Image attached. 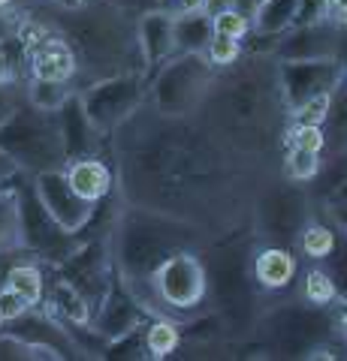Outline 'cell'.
<instances>
[{
  "instance_id": "20",
  "label": "cell",
  "mask_w": 347,
  "mask_h": 361,
  "mask_svg": "<svg viewBox=\"0 0 347 361\" xmlns=\"http://www.w3.org/2000/svg\"><path fill=\"white\" fill-rule=\"evenodd\" d=\"M4 250H25L18 226V199L13 184L0 187V253Z\"/></svg>"
},
{
  "instance_id": "5",
  "label": "cell",
  "mask_w": 347,
  "mask_h": 361,
  "mask_svg": "<svg viewBox=\"0 0 347 361\" xmlns=\"http://www.w3.org/2000/svg\"><path fill=\"white\" fill-rule=\"evenodd\" d=\"M151 286L170 310H194L206 298V271L196 256L175 250L151 271Z\"/></svg>"
},
{
  "instance_id": "13",
  "label": "cell",
  "mask_w": 347,
  "mask_h": 361,
  "mask_svg": "<svg viewBox=\"0 0 347 361\" xmlns=\"http://www.w3.org/2000/svg\"><path fill=\"white\" fill-rule=\"evenodd\" d=\"M66 180L76 187V193L85 196L88 202H100L109 196L112 190V172L100 157H79V160H66L64 163Z\"/></svg>"
},
{
  "instance_id": "37",
  "label": "cell",
  "mask_w": 347,
  "mask_h": 361,
  "mask_svg": "<svg viewBox=\"0 0 347 361\" xmlns=\"http://www.w3.org/2000/svg\"><path fill=\"white\" fill-rule=\"evenodd\" d=\"M21 253H25V250H4V253H0V289L6 286V280H9V271H13V265L25 259Z\"/></svg>"
},
{
  "instance_id": "34",
  "label": "cell",
  "mask_w": 347,
  "mask_h": 361,
  "mask_svg": "<svg viewBox=\"0 0 347 361\" xmlns=\"http://www.w3.org/2000/svg\"><path fill=\"white\" fill-rule=\"evenodd\" d=\"M18 97H16V90L9 87V85H0V127L13 118V111L18 109Z\"/></svg>"
},
{
  "instance_id": "31",
  "label": "cell",
  "mask_w": 347,
  "mask_h": 361,
  "mask_svg": "<svg viewBox=\"0 0 347 361\" xmlns=\"http://www.w3.org/2000/svg\"><path fill=\"white\" fill-rule=\"evenodd\" d=\"M335 295V286H332V277L323 274V271H311L308 280H305V298L311 304H329Z\"/></svg>"
},
{
  "instance_id": "3",
  "label": "cell",
  "mask_w": 347,
  "mask_h": 361,
  "mask_svg": "<svg viewBox=\"0 0 347 361\" xmlns=\"http://www.w3.org/2000/svg\"><path fill=\"white\" fill-rule=\"evenodd\" d=\"M211 63L206 54H172L151 75V97L163 115H184L203 97Z\"/></svg>"
},
{
  "instance_id": "43",
  "label": "cell",
  "mask_w": 347,
  "mask_h": 361,
  "mask_svg": "<svg viewBox=\"0 0 347 361\" xmlns=\"http://www.w3.org/2000/svg\"><path fill=\"white\" fill-rule=\"evenodd\" d=\"M0 325H4V316H0Z\"/></svg>"
},
{
  "instance_id": "10",
  "label": "cell",
  "mask_w": 347,
  "mask_h": 361,
  "mask_svg": "<svg viewBox=\"0 0 347 361\" xmlns=\"http://www.w3.org/2000/svg\"><path fill=\"white\" fill-rule=\"evenodd\" d=\"M58 118V133H61V145H64V157L66 160H79V157H97L100 139L91 118L85 115L79 94H73L66 103L54 111Z\"/></svg>"
},
{
  "instance_id": "36",
  "label": "cell",
  "mask_w": 347,
  "mask_h": 361,
  "mask_svg": "<svg viewBox=\"0 0 347 361\" xmlns=\"http://www.w3.org/2000/svg\"><path fill=\"white\" fill-rule=\"evenodd\" d=\"M16 78V61L9 51V42L0 39V85H9Z\"/></svg>"
},
{
  "instance_id": "21",
  "label": "cell",
  "mask_w": 347,
  "mask_h": 361,
  "mask_svg": "<svg viewBox=\"0 0 347 361\" xmlns=\"http://www.w3.org/2000/svg\"><path fill=\"white\" fill-rule=\"evenodd\" d=\"M6 286L13 289L16 295L25 298L30 307H37V304L42 301V295H46V277H42V271L33 265V262H25V259L13 265Z\"/></svg>"
},
{
  "instance_id": "2",
  "label": "cell",
  "mask_w": 347,
  "mask_h": 361,
  "mask_svg": "<svg viewBox=\"0 0 347 361\" xmlns=\"http://www.w3.org/2000/svg\"><path fill=\"white\" fill-rule=\"evenodd\" d=\"M13 187L18 199V226H21V247H25V253L49 259V262H64L79 247V235L66 232L46 211L37 190H33V180L13 184Z\"/></svg>"
},
{
  "instance_id": "16",
  "label": "cell",
  "mask_w": 347,
  "mask_h": 361,
  "mask_svg": "<svg viewBox=\"0 0 347 361\" xmlns=\"http://www.w3.org/2000/svg\"><path fill=\"white\" fill-rule=\"evenodd\" d=\"M299 0H257L251 13V33L263 37H281L284 30L293 27Z\"/></svg>"
},
{
  "instance_id": "22",
  "label": "cell",
  "mask_w": 347,
  "mask_h": 361,
  "mask_svg": "<svg viewBox=\"0 0 347 361\" xmlns=\"http://www.w3.org/2000/svg\"><path fill=\"white\" fill-rule=\"evenodd\" d=\"M178 341H182V334H178L172 322H166V319L151 322L148 329H145V355H151V358L172 355L178 349Z\"/></svg>"
},
{
  "instance_id": "6",
  "label": "cell",
  "mask_w": 347,
  "mask_h": 361,
  "mask_svg": "<svg viewBox=\"0 0 347 361\" xmlns=\"http://www.w3.org/2000/svg\"><path fill=\"white\" fill-rule=\"evenodd\" d=\"M33 190H37L40 202L46 205V211L58 220L66 232L79 235L88 223H91L97 202H88L85 196L76 193V187L66 180L64 169H49V172L30 175Z\"/></svg>"
},
{
  "instance_id": "1",
  "label": "cell",
  "mask_w": 347,
  "mask_h": 361,
  "mask_svg": "<svg viewBox=\"0 0 347 361\" xmlns=\"http://www.w3.org/2000/svg\"><path fill=\"white\" fill-rule=\"evenodd\" d=\"M0 148L13 157L21 172L28 175L64 169L66 163L54 111H40L30 103L18 106L13 118L0 127Z\"/></svg>"
},
{
  "instance_id": "17",
  "label": "cell",
  "mask_w": 347,
  "mask_h": 361,
  "mask_svg": "<svg viewBox=\"0 0 347 361\" xmlns=\"http://www.w3.org/2000/svg\"><path fill=\"white\" fill-rule=\"evenodd\" d=\"M49 310L54 319H66V322H91L94 319V307L79 289H76L70 280L58 277L52 283L49 292Z\"/></svg>"
},
{
  "instance_id": "29",
  "label": "cell",
  "mask_w": 347,
  "mask_h": 361,
  "mask_svg": "<svg viewBox=\"0 0 347 361\" xmlns=\"http://www.w3.org/2000/svg\"><path fill=\"white\" fill-rule=\"evenodd\" d=\"M290 145L320 154L323 145H327V135H323L320 123H293V130H290Z\"/></svg>"
},
{
  "instance_id": "19",
  "label": "cell",
  "mask_w": 347,
  "mask_h": 361,
  "mask_svg": "<svg viewBox=\"0 0 347 361\" xmlns=\"http://www.w3.org/2000/svg\"><path fill=\"white\" fill-rule=\"evenodd\" d=\"M73 94L76 90L70 87V82H64V78L33 75L30 85H28V103L33 109H40V111H58Z\"/></svg>"
},
{
  "instance_id": "23",
  "label": "cell",
  "mask_w": 347,
  "mask_h": 361,
  "mask_svg": "<svg viewBox=\"0 0 347 361\" xmlns=\"http://www.w3.org/2000/svg\"><path fill=\"white\" fill-rule=\"evenodd\" d=\"M211 27H215V33H227L233 39H245L251 33V13H245L239 6L220 9V13L211 16Z\"/></svg>"
},
{
  "instance_id": "35",
  "label": "cell",
  "mask_w": 347,
  "mask_h": 361,
  "mask_svg": "<svg viewBox=\"0 0 347 361\" xmlns=\"http://www.w3.org/2000/svg\"><path fill=\"white\" fill-rule=\"evenodd\" d=\"M25 172L18 169V163L9 157L4 148H0V187H6V184H13L16 178H21Z\"/></svg>"
},
{
  "instance_id": "39",
  "label": "cell",
  "mask_w": 347,
  "mask_h": 361,
  "mask_svg": "<svg viewBox=\"0 0 347 361\" xmlns=\"http://www.w3.org/2000/svg\"><path fill=\"white\" fill-rule=\"evenodd\" d=\"M230 6H239V0H203V9L208 16L220 13V9H230Z\"/></svg>"
},
{
  "instance_id": "26",
  "label": "cell",
  "mask_w": 347,
  "mask_h": 361,
  "mask_svg": "<svg viewBox=\"0 0 347 361\" xmlns=\"http://www.w3.org/2000/svg\"><path fill=\"white\" fill-rule=\"evenodd\" d=\"M302 250H305V256L311 259H327L332 250H335V235L329 226H308L305 235H302Z\"/></svg>"
},
{
  "instance_id": "11",
  "label": "cell",
  "mask_w": 347,
  "mask_h": 361,
  "mask_svg": "<svg viewBox=\"0 0 347 361\" xmlns=\"http://www.w3.org/2000/svg\"><path fill=\"white\" fill-rule=\"evenodd\" d=\"M142 304L133 298L130 289H121V286H109L106 295L100 298L97 304V313L91 325L109 341H115V337L127 334L130 329H136V325H142Z\"/></svg>"
},
{
  "instance_id": "28",
  "label": "cell",
  "mask_w": 347,
  "mask_h": 361,
  "mask_svg": "<svg viewBox=\"0 0 347 361\" xmlns=\"http://www.w3.org/2000/svg\"><path fill=\"white\" fill-rule=\"evenodd\" d=\"M332 111V94H320V97H311L305 99L302 106L293 109V123H320L329 118Z\"/></svg>"
},
{
  "instance_id": "40",
  "label": "cell",
  "mask_w": 347,
  "mask_h": 361,
  "mask_svg": "<svg viewBox=\"0 0 347 361\" xmlns=\"http://www.w3.org/2000/svg\"><path fill=\"white\" fill-rule=\"evenodd\" d=\"M203 9V0H172V13H194Z\"/></svg>"
},
{
  "instance_id": "4",
  "label": "cell",
  "mask_w": 347,
  "mask_h": 361,
  "mask_svg": "<svg viewBox=\"0 0 347 361\" xmlns=\"http://www.w3.org/2000/svg\"><path fill=\"white\" fill-rule=\"evenodd\" d=\"M79 99H82L85 115L97 127V133L106 135L115 127H121L139 109V103L145 99V78L133 73L106 75L88 90H82Z\"/></svg>"
},
{
  "instance_id": "9",
  "label": "cell",
  "mask_w": 347,
  "mask_h": 361,
  "mask_svg": "<svg viewBox=\"0 0 347 361\" xmlns=\"http://www.w3.org/2000/svg\"><path fill=\"white\" fill-rule=\"evenodd\" d=\"M339 49V33L332 21L305 27H290L275 42V51L281 61H317V58H335Z\"/></svg>"
},
{
  "instance_id": "14",
  "label": "cell",
  "mask_w": 347,
  "mask_h": 361,
  "mask_svg": "<svg viewBox=\"0 0 347 361\" xmlns=\"http://www.w3.org/2000/svg\"><path fill=\"white\" fill-rule=\"evenodd\" d=\"M76 51L66 39H42L30 54V73L42 78H64L70 82L76 75Z\"/></svg>"
},
{
  "instance_id": "8",
  "label": "cell",
  "mask_w": 347,
  "mask_h": 361,
  "mask_svg": "<svg viewBox=\"0 0 347 361\" xmlns=\"http://www.w3.org/2000/svg\"><path fill=\"white\" fill-rule=\"evenodd\" d=\"M0 334H9L16 341L28 343L30 349H40L46 358H76L79 349L73 346L70 334L64 331V325L54 316L37 313V307H28L25 313L13 316L0 325Z\"/></svg>"
},
{
  "instance_id": "25",
  "label": "cell",
  "mask_w": 347,
  "mask_h": 361,
  "mask_svg": "<svg viewBox=\"0 0 347 361\" xmlns=\"http://www.w3.org/2000/svg\"><path fill=\"white\" fill-rule=\"evenodd\" d=\"M106 358H142L145 355V331L142 325L136 329H130L127 334L115 337V341H109L106 349H103Z\"/></svg>"
},
{
  "instance_id": "27",
  "label": "cell",
  "mask_w": 347,
  "mask_h": 361,
  "mask_svg": "<svg viewBox=\"0 0 347 361\" xmlns=\"http://www.w3.org/2000/svg\"><path fill=\"white\" fill-rule=\"evenodd\" d=\"M239 51H242V39H233V37H227V33H211L206 58H208L211 66H230L239 58Z\"/></svg>"
},
{
  "instance_id": "18",
  "label": "cell",
  "mask_w": 347,
  "mask_h": 361,
  "mask_svg": "<svg viewBox=\"0 0 347 361\" xmlns=\"http://www.w3.org/2000/svg\"><path fill=\"white\" fill-rule=\"evenodd\" d=\"M254 274L266 289H284L296 277V259L287 250H281V247H269V250L257 256Z\"/></svg>"
},
{
  "instance_id": "33",
  "label": "cell",
  "mask_w": 347,
  "mask_h": 361,
  "mask_svg": "<svg viewBox=\"0 0 347 361\" xmlns=\"http://www.w3.org/2000/svg\"><path fill=\"white\" fill-rule=\"evenodd\" d=\"M28 307H30V304L21 298V295H16L9 286L0 289V316H4V322L13 319V316H18V313H25Z\"/></svg>"
},
{
  "instance_id": "30",
  "label": "cell",
  "mask_w": 347,
  "mask_h": 361,
  "mask_svg": "<svg viewBox=\"0 0 347 361\" xmlns=\"http://www.w3.org/2000/svg\"><path fill=\"white\" fill-rule=\"evenodd\" d=\"M320 21H329V0H299L293 27L320 25Z\"/></svg>"
},
{
  "instance_id": "38",
  "label": "cell",
  "mask_w": 347,
  "mask_h": 361,
  "mask_svg": "<svg viewBox=\"0 0 347 361\" xmlns=\"http://www.w3.org/2000/svg\"><path fill=\"white\" fill-rule=\"evenodd\" d=\"M332 223L347 235V202H332Z\"/></svg>"
},
{
  "instance_id": "7",
  "label": "cell",
  "mask_w": 347,
  "mask_h": 361,
  "mask_svg": "<svg viewBox=\"0 0 347 361\" xmlns=\"http://www.w3.org/2000/svg\"><path fill=\"white\" fill-rule=\"evenodd\" d=\"M341 63L335 58H317V61H281V94L287 109L293 111L311 97L320 94H335V87L341 85Z\"/></svg>"
},
{
  "instance_id": "32",
  "label": "cell",
  "mask_w": 347,
  "mask_h": 361,
  "mask_svg": "<svg viewBox=\"0 0 347 361\" xmlns=\"http://www.w3.org/2000/svg\"><path fill=\"white\" fill-rule=\"evenodd\" d=\"M109 4L115 9H121V13H130V16H145V13H154V9L172 13V0H109Z\"/></svg>"
},
{
  "instance_id": "41",
  "label": "cell",
  "mask_w": 347,
  "mask_h": 361,
  "mask_svg": "<svg viewBox=\"0 0 347 361\" xmlns=\"http://www.w3.org/2000/svg\"><path fill=\"white\" fill-rule=\"evenodd\" d=\"M332 202H347V178L339 184V190H335V196H332Z\"/></svg>"
},
{
  "instance_id": "42",
  "label": "cell",
  "mask_w": 347,
  "mask_h": 361,
  "mask_svg": "<svg viewBox=\"0 0 347 361\" xmlns=\"http://www.w3.org/2000/svg\"><path fill=\"white\" fill-rule=\"evenodd\" d=\"M64 4H66V6H82L85 0H64Z\"/></svg>"
},
{
  "instance_id": "15",
  "label": "cell",
  "mask_w": 347,
  "mask_h": 361,
  "mask_svg": "<svg viewBox=\"0 0 347 361\" xmlns=\"http://www.w3.org/2000/svg\"><path fill=\"white\" fill-rule=\"evenodd\" d=\"M211 33H215V27H211V16L206 13V9L172 16L175 54H206Z\"/></svg>"
},
{
  "instance_id": "24",
  "label": "cell",
  "mask_w": 347,
  "mask_h": 361,
  "mask_svg": "<svg viewBox=\"0 0 347 361\" xmlns=\"http://www.w3.org/2000/svg\"><path fill=\"white\" fill-rule=\"evenodd\" d=\"M284 169H287V175L293 180H311L320 172V154L317 151H305V148H293V145H290Z\"/></svg>"
},
{
  "instance_id": "12",
  "label": "cell",
  "mask_w": 347,
  "mask_h": 361,
  "mask_svg": "<svg viewBox=\"0 0 347 361\" xmlns=\"http://www.w3.org/2000/svg\"><path fill=\"white\" fill-rule=\"evenodd\" d=\"M136 30H139V51H142V61H145V73L151 78L175 54L172 13H166V9L145 13V16H139Z\"/></svg>"
},
{
  "instance_id": "44",
  "label": "cell",
  "mask_w": 347,
  "mask_h": 361,
  "mask_svg": "<svg viewBox=\"0 0 347 361\" xmlns=\"http://www.w3.org/2000/svg\"><path fill=\"white\" fill-rule=\"evenodd\" d=\"M341 75H344V78H347V70H344V73H341Z\"/></svg>"
}]
</instances>
